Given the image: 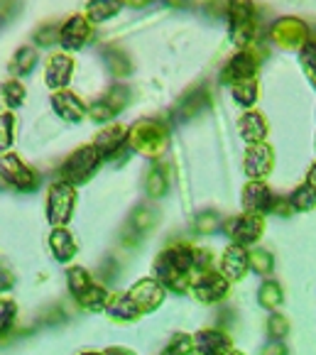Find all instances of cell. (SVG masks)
<instances>
[{
    "label": "cell",
    "mask_w": 316,
    "mask_h": 355,
    "mask_svg": "<svg viewBox=\"0 0 316 355\" xmlns=\"http://www.w3.org/2000/svg\"><path fill=\"white\" fill-rule=\"evenodd\" d=\"M194 343L201 353H231L233 350L231 338L221 331H199Z\"/></svg>",
    "instance_id": "22"
},
{
    "label": "cell",
    "mask_w": 316,
    "mask_h": 355,
    "mask_svg": "<svg viewBox=\"0 0 316 355\" xmlns=\"http://www.w3.org/2000/svg\"><path fill=\"white\" fill-rule=\"evenodd\" d=\"M306 182L311 184V187H316V162L311 164V169H309V174H306Z\"/></svg>",
    "instance_id": "39"
},
{
    "label": "cell",
    "mask_w": 316,
    "mask_h": 355,
    "mask_svg": "<svg viewBox=\"0 0 316 355\" xmlns=\"http://www.w3.org/2000/svg\"><path fill=\"white\" fill-rule=\"evenodd\" d=\"M267 329L272 338H285V336L290 334V321H287L282 313H272L267 321Z\"/></svg>",
    "instance_id": "36"
},
{
    "label": "cell",
    "mask_w": 316,
    "mask_h": 355,
    "mask_svg": "<svg viewBox=\"0 0 316 355\" xmlns=\"http://www.w3.org/2000/svg\"><path fill=\"white\" fill-rule=\"evenodd\" d=\"M15 313H17V306L10 299H0V334H6V331L10 329L12 321H15Z\"/></svg>",
    "instance_id": "35"
},
{
    "label": "cell",
    "mask_w": 316,
    "mask_h": 355,
    "mask_svg": "<svg viewBox=\"0 0 316 355\" xmlns=\"http://www.w3.org/2000/svg\"><path fill=\"white\" fill-rule=\"evenodd\" d=\"M128 294H130V299L137 304L140 311L148 313V311H155V309L164 302V284L159 282V279L157 282H155V279H140L137 284H132V289Z\"/></svg>",
    "instance_id": "13"
},
{
    "label": "cell",
    "mask_w": 316,
    "mask_h": 355,
    "mask_svg": "<svg viewBox=\"0 0 316 355\" xmlns=\"http://www.w3.org/2000/svg\"><path fill=\"white\" fill-rule=\"evenodd\" d=\"M123 8V0H91L86 6V17L91 22H105L116 17Z\"/></svg>",
    "instance_id": "24"
},
{
    "label": "cell",
    "mask_w": 316,
    "mask_h": 355,
    "mask_svg": "<svg viewBox=\"0 0 316 355\" xmlns=\"http://www.w3.org/2000/svg\"><path fill=\"white\" fill-rule=\"evenodd\" d=\"M290 206H292V211H299V214L314 211L316 209V187H311L309 182L297 187L290 196Z\"/></svg>",
    "instance_id": "25"
},
{
    "label": "cell",
    "mask_w": 316,
    "mask_h": 355,
    "mask_svg": "<svg viewBox=\"0 0 316 355\" xmlns=\"http://www.w3.org/2000/svg\"><path fill=\"white\" fill-rule=\"evenodd\" d=\"M91 40V22L84 15H71L59 27V44L69 52L81 49Z\"/></svg>",
    "instance_id": "9"
},
{
    "label": "cell",
    "mask_w": 316,
    "mask_h": 355,
    "mask_svg": "<svg viewBox=\"0 0 316 355\" xmlns=\"http://www.w3.org/2000/svg\"><path fill=\"white\" fill-rule=\"evenodd\" d=\"M194 348H196L194 338H189L186 334H179V336H174L172 343H169L164 350H167V353H174V350H182V353H191Z\"/></svg>",
    "instance_id": "37"
},
{
    "label": "cell",
    "mask_w": 316,
    "mask_h": 355,
    "mask_svg": "<svg viewBox=\"0 0 316 355\" xmlns=\"http://www.w3.org/2000/svg\"><path fill=\"white\" fill-rule=\"evenodd\" d=\"M71 71H74L71 57H69V54H54V57H49L47 69H44V81H47L49 89L59 91L69 84Z\"/></svg>",
    "instance_id": "16"
},
{
    "label": "cell",
    "mask_w": 316,
    "mask_h": 355,
    "mask_svg": "<svg viewBox=\"0 0 316 355\" xmlns=\"http://www.w3.org/2000/svg\"><path fill=\"white\" fill-rule=\"evenodd\" d=\"M74 204H76L74 184L64 182V179L52 184L47 196V220L52 225H67L71 214H74Z\"/></svg>",
    "instance_id": "3"
},
{
    "label": "cell",
    "mask_w": 316,
    "mask_h": 355,
    "mask_svg": "<svg viewBox=\"0 0 316 355\" xmlns=\"http://www.w3.org/2000/svg\"><path fill=\"white\" fill-rule=\"evenodd\" d=\"M49 248H52L54 257H57L59 262H69L76 255V250H79L74 235L69 233L64 225H54L52 235H49Z\"/></svg>",
    "instance_id": "19"
},
{
    "label": "cell",
    "mask_w": 316,
    "mask_h": 355,
    "mask_svg": "<svg viewBox=\"0 0 316 355\" xmlns=\"http://www.w3.org/2000/svg\"><path fill=\"white\" fill-rule=\"evenodd\" d=\"M125 105V89H121V86H116V89H111L108 94L103 96L100 101H96L94 105L89 108L91 118L98 123H108L113 118V115L118 113V110Z\"/></svg>",
    "instance_id": "17"
},
{
    "label": "cell",
    "mask_w": 316,
    "mask_h": 355,
    "mask_svg": "<svg viewBox=\"0 0 316 355\" xmlns=\"http://www.w3.org/2000/svg\"><path fill=\"white\" fill-rule=\"evenodd\" d=\"M274 167V157H272V147L265 145V142H253L245 152V174L250 179H265Z\"/></svg>",
    "instance_id": "10"
},
{
    "label": "cell",
    "mask_w": 316,
    "mask_h": 355,
    "mask_svg": "<svg viewBox=\"0 0 316 355\" xmlns=\"http://www.w3.org/2000/svg\"><path fill=\"white\" fill-rule=\"evenodd\" d=\"M128 137H130V145L135 147V150H140L143 155H150V157H157L159 152L164 150V145H167V132L155 121L137 123Z\"/></svg>",
    "instance_id": "6"
},
{
    "label": "cell",
    "mask_w": 316,
    "mask_h": 355,
    "mask_svg": "<svg viewBox=\"0 0 316 355\" xmlns=\"http://www.w3.org/2000/svg\"><path fill=\"white\" fill-rule=\"evenodd\" d=\"M258 76V59L250 52H240L238 57L231 59L226 69H223V84H243V81H250V78Z\"/></svg>",
    "instance_id": "15"
},
{
    "label": "cell",
    "mask_w": 316,
    "mask_h": 355,
    "mask_svg": "<svg viewBox=\"0 0 316 355\" xmlns=\"http://www.w3.org/2000/svg\"><path fill=\"white\" fill-rule=\"evenodd\" d=\"M108 299H111L108 292H105L100 284H94V282H91V287H86L84 292L79 294V304L86 311H100V309H105Z\"/></svg>",
    "instance_id": "26"
},
{
    "label": "cell",
    "mask_w": 316,
    "mask_h": 355,
    "mask_svg": "<svg viewBox=\"0 0 316 355\" xmlns=\"http://www.w3.org/2000/svg\"><path fill=\"white\" fill-rule=\"evenodd\" d=\"M228 17H231L233 42L245 47L255 35V8L250 0H228Z\"/></svg>",
    "instance_id": "4"
},
{
    "label": "cell",
    "mask_w": 316,
    "mask_h": 355,
    "mask_svg": "<svg viewBox=\"0 0 316 355\" xmlns=\"http://www.w3.org/2000/svg\"><path fill=\"white\" fill-rule=\"evenodd\" d=\"M238 132H240V137L245 142H263L265 135H267V121H265L263 115L255 113V110H250V113H245L238 121Z\"/></svg>",
    "instance_id": "21"
},
{
    "label": "cell",
    "mask_w": 316,
    "mask_h": 355,
    "mask_svg": "<svg viewBox=\"0 0 316 355\" xmlns=\"http://www.w3.org/2000/svg\"><path fill=\"white\" fill-rule=\"evenodd\" d=\"M265 230V218L260 214H243L231 223V238L238 245H253L260 241V235Z\"/></svg>",
    "instance_id": "11"
},
{
    "label": "cell",
    "mask_w": 316,
    "mask_h": 355,
    "mask_svg": "<svg viewBox=\"0 0 316 355\" xmlns=\"http://www.w3.org/2000/svg\"><path fill=\"white\" fill-rule=\"evenodd\" d=\"M105 311L111 313V319L121 321V324H128V321H135L140 319V309H137V304L130 299V294H113L111 299H108V304H105Z\"/></svg>",
    "instance_id": "20"
},
{
    "label": "cell",
    "mask_w": 316,
    "mask_h": 355,
    "mask_svg": "<svg viewBox=\"0 0 316 355\" xmlns=\"http://www.w3.org/2000/svg\"><path fill=\"white\" fill-rule=\"evenodd\" d=\"M0 179L17 191H35L37 189V174L12 152L0 157Z\"/></svg>",
    "instance_id": "5"
},
{
    "label": "cell",
    "mask_w": 316,
    "mask_h": 355,
    "mask_svg": "<svg viewBox=\"0 0 316 355\" xmlns=\"http://www.w3.org/2000/svg\"><path fill=\"white\" fill-rule=\"evenodd\" d=\"M67 282H69L71 294H76V297H79L86 287H91V277H89V272H86L84 267H71V270H69V275H67Z\"/></svg>",
    "instance_id": "30"
},
{
    "label": "cell",
    "mask_w": 316,
    "mask_h": 355,
    "mask_svg": "<svg viewBox=\"0 0 316 355\" xmlns=\"http://www.w3.org/2000/svg\"><path fill=\"white\" fill-rule=\"evenodd\" d=\"M228 284H231V282H228L223 275L206 270V272H201V275H199V279H194V284H191V292H194V297L199 299L201 304H216L228 294Z\"/></svg>",
    "instance_id": "7"
},
{
    "label": "cell",
    "mask_w": 316,
    "mask_h": 355,
    "mask_svg": "<svg viewBox=\"0 0 316 355\" xmlns=\"http://www.w3.org/2000/svg\"><path fill=\"white\" fill-rule=\"evenodd\" d=\"M52 108L57 115H62L64 121L69 123H79L84 121L86 115V105L81 103V98H76L74 94H69V91H57L52 96Z\"/></svg>",
    "instance_id": "18"
},
{
    "label": "cell",
    "mask_w": 316,
    "mask_h": 355,
    "mask_svg": "<svg viewBox=\"0 0 316 355\" xmlns=\"http://www.w3.org/2000/svg\"><path fill=\"white\" fill-rule=\"evenodd\" d=\"M164 189H167V177H164L159 169H155L152 174H150V182H148V191L150 196H162Z\"/></svg>",
    "instance_id": "38"
},
{
    "label": "cell",
    "mask_w": 316,
    "mask_h": 355,
    "mask_svg": "<svg viewBox=\"0 0 316 355\" xmlns=\"http://www.w3.org/2000/svg\"><path fill=\"white\" fill-rule=\"evenodd\" d=\"M233 96L240 105H253L258 101V78H250V81H243V84L233 86Z\"/></svg>",
    "instance_id": "29"
},
{
    "label": "cell",
    "mask_w": 316,
    "mask_h": 355,
    "mask_svg": "<svg viewBox=\"0 0 316 355\" xmlns=\"http://www.w3.org/2000/svg\"><path fill=\"white\" fill-rule=\"evenodd\" d=\"M272 204L274 196L263 179H250L248 187L243 189V209L248 211V214H270Z\"/></svg>",
    "instance_id": "12"
},
{
    "label": "cell",
    "mask_w": 316,
    "mask_h": 355,
    "mask_svg": "<svg viewBox=\"0 0 316 355\" xmlns=\"http://www.w3.org/2000/svg\"><path fill=\"white\" fill-rule=\"evenodd\" d=\"M250 270V252H245V245H233L226 248L221 257V275L228 282H238V279L245 277V272Z\"/></svg>",
    "instance_id": "14"
},
{
    "label": "cell",
    "mask_w": 316,
    "mask_h": 355,
    "mask_svg": "<svg viewBox=\"0 0 316 355\" xmlns=\"http://www.w3.org/2000/svg\"><path fill=\"white\" fill-rule=\"evenodd\" d=\"M250 267H253L258 275H270L274 267V257L267 250H255L250 252Z\"/></svg>",
    "instance_id": "32"
},
{
    "label": "cell",
    "mask_w": 316,
    "mask_h": 355,
    "mask_svg": "<svg viewBox=\"0 0 316 355\" xmlns=\"http://www.w3.org/2000/svg\"><path fill=\"white\" fill-rule=\"evenodd\" d=\"M35 67H37V52H35L32 47L17 49L15 59H12V64H10L12 73H17V76H30Z\"/></svg>",
    "instance_id": "27"
},
{
    "label": "cell",
    "mask_w": 316,
    "mask_h": 355,
    "mask_svg": "<svg viewBox=\"0 0 316 355\" xmlns=\"http://www.w3.org/2000/svg\"><path fill=\"white\" fill-rule=\"evenodd\" d=\"M12 128H15L12 113H0V152H6L12 145Z\"/></svg>",
    "instance_id": "34"
},
{
    "label": "cell",
    "mask_w": 316,
    "mask_h": 355,
    "mask_svg": "<svg viewBox=\"0 0 316 355\" xmlns=\"http://www.w3.org/2000/svg\"><path fill=\"white\" fill-rule=\"evenodd\" d=\"M301 67H304L306 76L311 78V84L316 86V44L314 42H306L301 47Z\"/></svg>",
    "instance_id": "33"
},
{
    "label": "cell",
    "mask_w": 316,
    "mask_h": 355,
    "mask_svg": "<svg viewBox=\"0 0 316 355\" xmlns=\"http://www.w3.org/2000/svg\"><path fill=\"white\" fill-rule=\"evenodd\" d=\"M125 137H128L125 128L111 125V128H105V130L98 135V140H96V147L103 152V157H111V155H116V152L121 150L123 142H125Z\"/></svg>",
    "instance_id": "23"
},
{
    "label": "cell",
    "mask_w": 316,
    "mask_h": 355,
    "mask_svg": "<svg viewBox=\"0 0 316 355\" xmlns=\"http://www.w3.org/2000/svg\"><path fill=\"white\" fill-rule=\"evenodd\" d=\"M272 40L282 49H299L309 42V30L301 20L295 17H285L272 27Z\"/></svg>",
    "instance_id": "8"
},
{
    "label": "cell",
    "mask_w": 316,
    "mask_h": 355,
    "mask_svg": "<svg viewBox=\"0 0 316 355\" xmlns=\"http://www.w3.org/2000/svg\"><path fill=\"white\" fill-rule=\"evenodd\" d=\"M0 91H3V96H6V103L10 105V108H17V105H22V101H25V86H22L17 78L6 81Z\"/></svg>",
    "instance_id": "31"
},
{
    "label": "cell",
    "mask_w": 316,
    "mask_h": 355,
    "mask_svg": "<svg viewBox=\"0 0 316 355\" xmlns=\"http://www.w3.org/2000/svg\"><path fill=\"white\" fill-rule=\"evenodd\" d=\"M194 272H199V267H196V248L189 245H174L155 260L157 279L164 284V289H172L177 294L191 289Z\"/></svg>",
    "instance_id": "1"
},
{
    "label": "cell",
    "mask_w": 316,
    "mask_h": 355,
    "mask_svg": "<svg viewBox=\"0 0 316 355\" xmlns=\"http://www.w3.org/2000/svg\"><path fill=\"white\" fill-rule=\"evenodd\" d=\"M100 159H103V152L94 145H86L81 147V150H76L74 155L69 157L67 162H64L62 167V179L69 184H81L86 182V179L91 177V174L98 169Z\"/></svg>",
    "instance_id": "2"
},
{
    "label": "cell",
    "mask_w": 316,
    "mask_h": 355,
    "mask_svg": "<svg viewBox=\"0 0 316 355\" xmlns=\"http://www.w3.org/2000/svg\"><path fill=\"white\" fill-rule=\"evenodd\" d=\"M258 302L263 309H270V311H277V306L282 304V287L277 282H265L258 292Z\"/></svg>",
    "instance_id": "28"
}]
</instances>
